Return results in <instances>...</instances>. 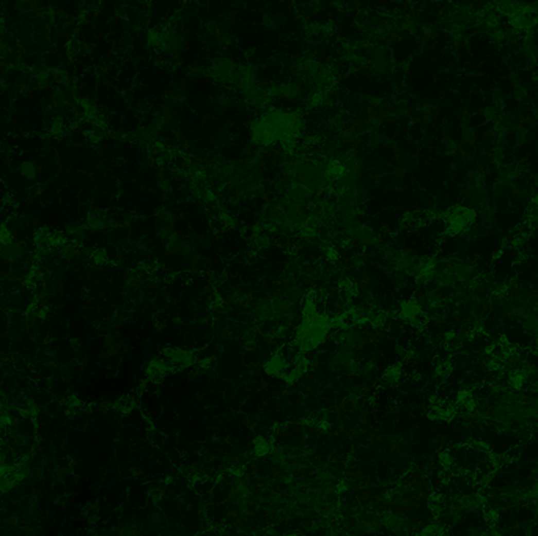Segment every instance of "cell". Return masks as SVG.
Returning <instances> with one entry per match:
<instances>
[{"mask_svg":"<svg viewBox=\"0 0 538 536\" xmlns=\"http://www.w3.org/2000/svg\"><path fill=\"white\" fill-rule=\"evenodd\" d=\"M25 255V247L21 242H10L7 245H0V260L7 263H16Z\"/></svg>","mask_w":538,"mask_h":536,"instance_id":"1","label":"cell"},{"mask_svg":"<svg viewBox=\"0 0 538 536\" xmlns=\"http://www.w3.org/2000/svg\"><path fill=\"white\" fill-rule=\"evenodd\" d=\"M52 82V71L46 66L33 68L30 74V85L37 90H46Z\"/></svg>","mask_w":538,"mask_h":536,"instance_id":"2","label":"cell"},{"mask_svg":"<svg viewBox=\"0 0 538 536\" xmlns=\"http://www.w3.org/2000/svg\"><path fill=\"white\" fill-rule=\"evenodd\" d=\"M85 225H87V227H85V228L98 231V230H104V228H107V227H109V225H110V219H109V217H107L104 212L93 211V212H90V214L87 216V220H85Z\"/></svg>","mask_w":538,"mask_h":536,"instance_id":"3","label":"cell"},{"mask_svg":"<svg viewBox=\"0 0 538 536\" xmlns=\"http://www.w3.org/2000/svg\"><path fill=\"white\" fill-rule=\"evenodd\" d=\"M70 105V98L65 88L57 87L50 92V107L55 110H65Z\"/></svg>","mask_w":538,"mask_h":536,"instance_id":"4","label":"cell"},{"mask_svg":"<svg viewBox=\"0 0 538 536\" xmlns=\"http://www.w3.org/2000/svg\"><path fill=\"white\" fill-rule=\"evenodd\" d=\"M515 60H516L518 68H521V69H530V68H533V66L536 65V62L533 60L532 55H530L527 50H524L523 47L516 52Z\"/></svg>","mask_w":538,"mask_h":536,"instance_id":"5","label":"cell"},{"mask_svg":"<svg viewBox=\"0 0 538 536\" xmlns=\"http://www.w3.org/2000/svg\"><path fill=\"white\" fill-rule=\"evenodd\" d=\"M18 170H19L21 176L25 178V180H35L37 175H38V168H37V165L32 160L21 162L19 167H18Z\"/></svg>","mask_w":538,"mask_h":536,"instance_id":"6","label":"cell"},{"mask_svg":"<svg viewBox=\"0 0 538 536\" xmlns=\"http://www.w3.org/2000/svg\"><path fill=\"white\" fill-rule=\"evenodd\" d=\"M57 250H59V257L62 260H65V261H73L77 257V253H79L76 244H73V242H65L63 245H60Z\"/></svg>","mask_w":538,"mask_h":536,"instance_id":"7","label":"cell"},{"mask_svg":"<svg viewBox=\"0 0 538 536\" xmlns=\"http://www.w3.org/2000/svg\"><path fill=\"white\" fill-rule=\"evenodd\" d=\"M50 71H52V80H54L60 88H65V87L70 85L71 77H70V74H68L65 69L57 68V69H50Z\"/></svg>","mask_w":538,"mask_h":536,"instance_id":"8","label":"cell"},{"mask_svg":"<svg viewBox=\"0 0 538 536\" xmlns=\"http://www.w3.org/2000/svg\"><path fill=\"white\" fill-rule=\"evenodd\" d=\"M480 115L483 117L485 123H496V121L500 118V115H502V114H499V109H497V107H494V105H488V107H485L483 110H481V114H480Z\"/></svg>","mask_w":538,"mask_h":536,"instance_id":"9","label":"cell"},{"mask_svg":"<svg viewBox=\"0 0 538 536\" xmlns=\"http://www.w3.org/2000/svg\"><path fill=\"white\" fill-rule=\"evenodd\" d=\"M475 144V131L472 126H466L463 129V145L467 148H472Z\"/></svg>","mask_w":538,"mask_h":536,"instance_id":"10","label":"cell"},{"mask_svg":"<svg viewBox=\"0 0 538 536\" xmlns=\"http://www.w3.org/2000/svg\"><path fill=\"white\" fill-rule=\"evenodd\" d=\"M513 99L518 102H524L527 99V88H524L521 83H515L513 85V93H512Z\"/></svg>","mask_w":538,"mask_h":536,"instance_id":"11","label":"cell"},{"mask_svg":"<svg viewBox=\"0 0 538 536\" xmlns=\"http://www.w3.org/2000/svg\"><path fill=\"white\" fill-rule=\"evenodd\" d=\"M13 242V233L7 227H0V245H7Z\"/></svg>","mask_w":538,"mask_h":536,"instance_id":"12","label":"cell"},{"mask_svg":"<svg viewBox=\"0 0 538 536\" xmlns=\"http://www.w3.org/2000/svg\"><path fill=\"white\" fill-rule=\"evenodd\" d=\"M65 131V126H63V121L62 120H54L50 124H49V132L52 135H62Z\"/></svg>","mask_w":538,"mask_h":536,"instance_id":"13","label":"cell"}]
</instances>
